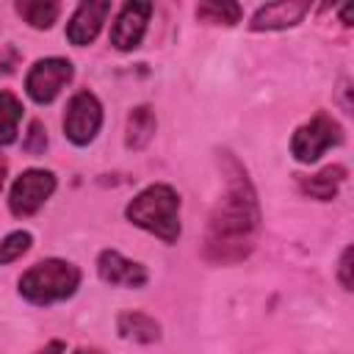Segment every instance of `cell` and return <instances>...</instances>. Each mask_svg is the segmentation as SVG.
<instances>
[{"label":"cell","instance_id":"16","mask_svg":"<svg viewBox=\"0 0 354 354\" xmlns=\"http://www.w3.org/2000/svg\"><path fill=\"white\" fill-rule=\"evenodd\" d=\"M19 122H22V102L17 100L14 91L3 88L0 91V147L11 144L17 138Z\"/></svg>","mask_w":354,"mask_h":354},{"label":"cell","instance_id":"24","mask_svg":"<svg viewBox=\"0 0 354 354\" xmlns=\"http://www.w3.org/2000/svg\"><path fill=\"white\" fill-rule=\"evenodd\" d=\"M340 17H343V25H351V6H346V8L340 11Z\"/></svg>","mask_w":354,"mask_h":354},{"label":"cell","instance_id":"21","mask_svg":"<svg viewBox=\"0 0 354 354\" xmlns=\"http://www.w3.org/2000/svg\"><path fill=\"white\" fill-rule=\"evenodd\" d=\"M64 348H66V346H64L61 340H50V343H44L41 348H36L33 354H64Z\"/></svg>","mask_w":354,"mask_h":354},{"label":"cell","instance_id":"2","mask_svg":"<svg viewBox=\"0 0 354 354\" xmlns=\"http://www.w3.org/2000/svg\"><path fill=\"white\" fill-rule=\"evenodd\" d=\"M124 218L141 227L144 232L160 238L163 243H177L180 230H183L180 227V196L166 183L147 185L127 202Z\"/></svg>","mask_w":354,"mask_h":354},{"label":"cell","instance_id":"5","mask_svg":"<svg viewBox=\"0 0 354 354\" xmlns=\"http://www.w3.org/2000/svg\"><path fill=\"white\" fill-rule=\"evenodd\" d=\"M102 127V105L97 100V94H91L88 88H80L69 97L66 102V113H64V136L75 144V147H86L97 138Z\"/></svg>","mask_w":354,"mask_h":354},{"label":"cell","instance_id":"15","mask_svg":"<svg viewBox=\"0 0 354 354\" xmlns=\"http://www.w3.org/2000/svg\"><path fill=\"white\" fill-rule=\"evenodd\" d=\"M14 8H17V14H19L30 28H36V30L53 28V22H55L58 14H61V6L53 3V0H19Z\"/></svg>","mask_w":354,"mask_h":354},{"label":"cell","instance_id":"12","mask_svg":"<svg viewBox=\"0 0 354 354\" xmlns=\"http://www.w3.org/2000/svg\"><path fill=\"white\" fill-rule=\"evenodd\" d=\"M116 332H119V337L144 343V346L160 340V324L141 310H122L116 315Z\"/></svg>","mask_w":354,"mask_h":354},{"label":"cell","instance_id":"23","mask_svg":"<svg viewBox=\"0 0 354 354\" xmlns=\"http://www.w3.org/2000/svg\"><path fill=\"white\" fill-rule=\"evenodd\" d=\"M72 354H105V351H100V348H86V346H80V348H75Z\"/></svg>","mask_w":354,"mask_h":354},{"label":"cell","instance_id":"1","mask_svg":"<svg viewBox=\"0 0 354 354\" xmlns=\"http://www.w3.org/2000/svg\"><path fill=\"white\" fill-rule=\"evenodd\" d=\"M218 166L224 174V191L207 216L202 254L216 266H235L246 260L257 246L260 202L249 171L232 152H218Z\"/></svg>","mask_w":354,"mask_h":354},{"label":"cell","instance_id":"9","mask_svg":"<svg viewBox=\"0 0 354 354\" xmlns=\"http://www.w3.org/2000/svg\"><path fill=\"white\" fill-rule=\"evenodd\" d=\"M97 274L111 288H144L147 279H149V274H147V268L141 263L124 257L116 249L100 252V257H97Z\"/></svg>","mask_w":354,"mask_h":354},{"label":"cell","instance_id":"3","mask_svg":"<svg viewBox=\"0 0 354 354\" xmlns=\"http://www.w3.org/2000/svg\"><path fill=\"white\" fill-rule=\"evenodd\" d=\"M80 288V268L61 257H47L19 277V296L36 307H47L75 296Z\"/></svg>","mask_w":354,"mask_h":354},{"label":"cell","instance_id":"6","mask_svg":"<svg viewBox=\"0 0 354 354\" xmlns=\"http://www.w3.org/2000/svg\"><path fill=\"white\" fill-rule=\"evenodd\" d=\"M72 75H75V69H72L69 58H61V55L39 58L25 75V91L33 102L50 105L64 91V86L72 80Z\"/></svg>","mask_w":354,"mask_h":354},{"label":"cell","instance_id":"8","mask_svg":"<svg viewBox=\"0 0 354 354\" xmlns=\"http://www.w3.org/2000/svg\"><path fill=\"white\" fill-rule=\"evenodd\" d=\"M149 17H152V3H136V0L124 3L111 25V44L122 53L136 50L147 33Z\"/></svg>","mask_w":354,"mask_h":354},{"label":"cell","instance_id":"18","mask_svg":"<svg viewBox=\"0 0 354 354\" xmlns=\"http://www.w3.org/2000/svg\"><path fill=\"white\" fill-rule=\"evenodd\" d=\"M33 243V235L28 230H14L0 241V266H8L14 260H19Z\"/></svg>","mask_w":354,"mask_h":354},{"label":"cell","instance_id":"22","mask_svg":"<svg viewBox=\"0 0 354 354\" xmlns=\"http://www.w3.org/2000/svg\"><path fill=\"white\" fill-rule=\"evenodd\" d=\"M6 171H8V163H6V158L0 155V188H3V183H6Z\"/></svg>","mask_w":354,"mask_h":354},{"label":"cell","instance_id":"10","mask_svg":"<svg viewBox=\"0 0 354 354\" xmlns=\"http://www.w3.org/2000/svg\"><path fill=\"white\" fill-rule=\"evenodd\" d=\"M108 14H111V3L108 0H86V3H80L75 8V14L69 17V22H66L69 44H75V47L91 44L100 36L102 22L108 19Z\"/></svg>","mask_w":354,"mask_h":354},{"label":"cell","instance_id":"7","mask_svg":"<svg viewBox=\"0 0 354 354\" xmlns=\"http://www.w3.org/2000/svg\"><path fill=\"white\" fill-rule=\"evenodd\" d=\"M55 191V174L47 169H25L8 194V207L17 218L33 216Z\"/></svg>","mask_w":354,"mask_h":354},{"label":"cell","instance_id":"11","mask_svg":"<svg viewBox=\"0 0 354 354\" xmlns=\"http://www.w3.org/2000/svg\"><path fill=\"white\" fill-rule=\"evenodd\" d=\"M307 11H310V6L307 3H296V0L268 3V6H263V8L254 11L249 28L252 30H285V28L299 25Z\"/></svg>","mask_w":354,"mask_h":354},{"label":"cell","instance_id":"19","mask_svg":"<svg viewBox=\"0 0 354 354\" xmlns=\"http://www.w3.org/2000/svg\"><path fill=\"white\" fill-rule=\"evenodd\" d=\"M22 149H25L28 155H41V152L47 149V130H44V124H41L39 119H33V122L28 124Z\"/></svg>","mask_w":354,"mask_h":354},{"label":"cell","instance_id":"4","mask_svg":"<svg viewBox=\"0 0 354 354\" xmlns=\"http://www.w3.org/2000/svg\"><path fill=\"white\" fill-rule=\"evenodd\" d=\"M337 144H343V127L337 124L335 116H329L326 111H318L313 119L296 127L290 138V155L299 163H315L326 149Z\"/></svg>","mask_w":354,"mask_h":354},{"label":"cell","instance_id":"13","mask_svg":"<svg viewBox=\"0 0 354 354\" xmlns=\"http://www.w3.org/2000/svg\"><path fill=\"white\" fill-rule=\"evenodd\" d=\"M346 174H348V171H346V166H340V163L324 166L321 171H315V174H310V177H301V180H299V188H301V194H307L310 199L329 202V199L337 196V191H340Z\"/></svg>","mask_w":354,"mask_h":354},{"label":"cell","instance_id":"17","mask_svg":"<svg viewBox=\"0 0 354 354\" xmlns=\"http://www.w3.org/2000/svg\"><path fill=\"white\" fill-rule=\"evenodd\" d=\"M241 6L230 3V0H213V3H199L196 6V19L210 22V25H235L241 22Z\"/></svg>","mask_w":354,"mask_h":354},{"label":"cell","instance_id":"20","mask_svg":"<svg viewBox=\"0 0 354 354\" xmlns=\"http://www.w3.org/2000/svg\"><path fill=\"white\" fill-rule=\"evenodd\" d=\"M337 279L343 285V290H351V246H346L340 252V263H337Z\"/></svg>","mask_w":354,"mask_h":354},{"label":"cell","instance_id":"14","mask_svg":"<svg viewBox=\"0 0 354 354\" xmlns=\"http://www.w3.org/2000/svg\"><path fill=\"white\" fill-rule=\"evenodd\" d=\"M155 130H158V119H155V111L149 105H136L127 116V127H124V147L133 149V152H141L152 138H155Z\"/></svg>","mask_w":354,"mask_h":354}]
</instances>
